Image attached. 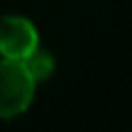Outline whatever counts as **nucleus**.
I'll return each mask as SVG.
<instances>
[{"label":"nucleus","instance_id":"nucleus-3","mask_svg":"<svg viewBox=\"0 0 132 132\" xmlns=\"http://www.w3.org/2000/svg\"><path fill=\"white\" fill-rule=\"evenodd\" d=\"M24 69L29 71V76L34 78V83H39V81H47L49 76L54 73V56L47 52V49L37 47L34 52H29L27 56L22 59Z\"/></svg>","mask_w":132,"mask_h":132},{"label":"nucleus","instance_id":"nucleus-2","mask_svg":"<svg viewBox=\"0 0 132 132\" xmlns=\"http://www.w3.org/2000/svg\"><path fill=\"white\" fill-rule=\"evenodd\" d=\"M39 47V32L27 17L7 15L0 17V56L22 61Z\"/></svg>","mask_w":132,"mask_h":132},{"label":"nucleus","instance_id":"nucleus-1","mask_svg":"<svg viewBox=\"0 0 132 132\" xmlns=\"http://www.w3.org/2000/svg\"><path fill=\"white\" fill-rule=\"evenodd\" d=\"M34 78L17 59H0V120L24 113L34 98Z\"/></svg>","mask_w":132,"mask_h":132}]
</instances>
